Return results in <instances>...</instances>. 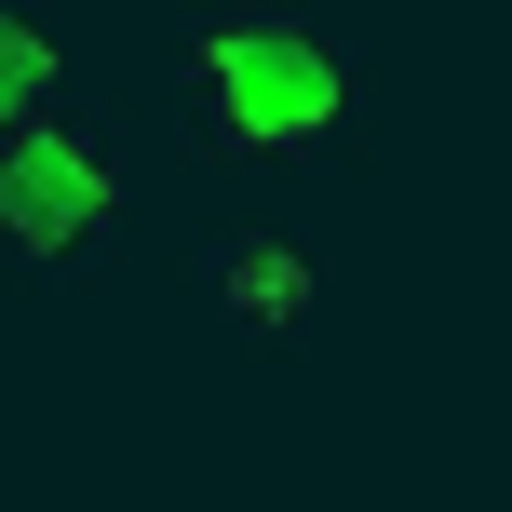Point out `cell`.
<instances>
[{
    "instance_id": "2",
    "label": "cell",
    "mask_w": 512,
    "mask_h": 512,
    "mask_svg": "<svg viewBox=\"0 0 512 512\" xmlns=\"http://www.w3.org/2000/svg\"><path fill=\"white\" fill-rule=\"evenodd\" d=\"M135 230V135L108 108L54 95L27 122H0V270L14 283H81L108 270Z\"/></svg>"
},
{
    "instance_id": "3",
    "label": "cell",
    "mask_w": 512,
    "mask_h": 512,
    "mask_svg": "<svg viewBox=\"0 0 512 512\" xmlns=\"http://www.w3.org/2000/svg\"><path fill=\"white\" fill-rule=\"evenodd\" d=\"M189 297H203L230 337L283 351V337L324 324V243L283 230V216H216V230L189 243Z\"/></svg>"
},
{
    "instance_id": "1",
    "label": "cell",
    "mask_w": 512,
    "mask_h": 512,
    "mask_svg": "<svg viewBox=\"0 0 512 512\" xmlns=\"http://www.w3.org/2000/svg\"><path fill=\"white\" fill-rule=\"evenodd\" d=\"M162 81H176V135L216 176L351 162L364 122H378L364 41L310 0H176L162 14Z\"/></svg>"
},
{
    "instance_id": "4",
    "label": "cell",
    "mask_w": 512,
    "mask_h": 512,
    "mask_svg": "<svg viewBox=\"0 0 512 512\" xmlns=\"http://www.w3.org/2000/svg\"><path fill=\"white\" fill-rule=\"evenodd\" d=\"M81 95V14L68 0H0V122Z\"/></svg>"
}]
</instances>
